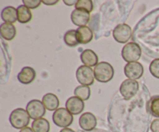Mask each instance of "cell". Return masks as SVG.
Returning <instances> with one entry per match:
<instances>
[{"instance_id": "obj_3", "label": "cell", "mask_w": 159, "mask_h": 132, "mask_svg": "<svg viewBox=\"0 0 159 132\" xmlns=\"http://www.w3.org/2000/svg\"><path fill=\"white\" fill-rule=\"evenodd\" d=\"M121 54L125 61L137 62L141 56V48L135 42H130L123 48Z\"/></svg>"}, {"instance_id": "obj_23", "label": "cell", "mask_w": 159, "mask_h": 132, "mask_svg": "<svg viewBox=\"0 0 159 132\" xmlns=\"http://www.w3.org/2000/svg\"><path fill=\"white\" fill-rule=\"evenodd\" d=\"M64 41L66 43L67 46L70 47V48H74L79 44L77 40V37H76V30H70L67 31L64 35Z\"/></svg>"}, {"instance_id": "obj_17", "label": "cell", "mask_w": 159, "mask_h": 132, "mask_svg": "<svg viewBox=\"0 0 159 132\" xmlns=\"http://www.w3.org/2000/svg\"><path fill=\"white\" fill-rule=\"evenodd\" d=\"M42 102H43L45 108L47 110H50V111L57 110L58 109L59 104H60L57 96L56 95L53 94V93H47V94H45L43 96Z\"/></svg>"}, {"instance_id": "obj_12", "label": "cell", "mask_w": 159, "mask_h": 132, "mask_svg": "<svg viewBox=\"0 0 159 132\" xmlns=\"http://www.w3.org/2000/svg\"><path fill=\"white\" fill-rule=\"evenodd\" d=\"M66 109L73 115H78L82 113L85 107L83 100L77 96H71L66 101Z\"/></svg>"}, {"instance_id": "obj_6", "label": "cell", "mask_w": 159, "mask_h": 132, "mask_svg": "<svg viewBox=\"0 0 159 132\" xmlns=\"http://www.w3.org/2000/svg\"><path fill=\"white\" fill-rule=\"evenodd\" d=\"M28 114L33 120H38L43 117L46 113V108L43 102L38 99H33L30 101L26 108Z\"/></svg>"}, {"instance_id": "obj_5", "label": "cell", "mask_w": 159, "mask_h": 132, "mask_svg": "<svg viewBox=\"0 0 159 132\" xmlns=\"http://www.w3.org/2000/svg\"><path fill=\"white\" fill-rule=\"evenodd\" d=\"M76 78L81 85L89 86L94 83V71L92 69L91 67L81 65L76 71Z\"/></svg>"}, {"instance_id": "obj_14", "label": "cell", "mask_w": 159, "mask_h": 132, "mask_svg": "<svg viewBox=\"0 0 159 132\" xmlns=\"http://www.w3.org/2000/svg\"><path fill=\"white\" fill-rule=\"evenodd\" d=\"M80 58L84 65L89 67H96L99 61V57H98L97 54L91 49H86L82 51Z\"/></svg>"}, {"instance_id": "obj_27", "label": "cell", "mask_w": 159, "mask_h": 132, "mask_svg": "<svg viewBox=\"0 0 159 132\" xmlns=\"http://www.w3.org/2000/svg\"><path fill=\"white\" fill-rule=\"evenodd\" d=\"M151 130L152 132H159V119H155L152 121Z\"/></svg>"}, {"instance_id": "obj_25", "label": "cell", "mask_w": 159, "mask_h": 132, "mask_svg": "<svg viewBox=\"0 0 159 132\" xmlns=\"http://www.w3.org/2000/svg\"><path fill=\"white\" fill-rule=\"evenodd\" d=\"M149 70L154 77L159 79V58L155 59L151 62Z\"/></svg>"}, {"instance_id": "obj_21", "label": "cell", "mask_w": 159, "mask_h": 132, "mask_svg": "<svg viewBox=\"0 0 159 132\" xmlns=\"http://www.w3.org/2000/svg\"><path fill=\"white\" fill-rule=\"evenodd\" d=\"M147 109L155 117H159V96H154L148 102Z\"/></svg>"}, {"instance_id": "obj_20", "label": "cell", "mask_w": 159, "mask_h": 132, "mask_svg": "<svg viewBox=\"0 0 159 132\" xmlns=\"http://www.w3.org/2000/svg\"><path fill=\"white\" fill-rule=\"evenodd\" d=\"M32 129L34 132H49L51 125L49 121L45 118L35 120L32 123Z\"/></svg>"}, {"instance_id": "obj_29", "label": "cell", "mask_w": 159, "mask_h": 132, "mask_svg": "<svg viewBox=\"0 0 159 132\" xmlns=\"http://www.w3.org/2000/svg\"><path fill=\"white\" fill-rule=\"evenodd\" d=\"M77 2L78 1H76V0H72V1H71V0H68V1H67V0H64V3H65V5H67V6H73V5H76Z\"/></svg>"}, {"instance_id": "obj_28", "label": "cell", "mask_w": 159, "mask_h": 132, "mask_svg": "<svg viewBox=\"0 0 159 132\" xmlns=\"http://www.w3.org/2000/svg\"><path fill=\"white\" fill-rule=\"evenodd\" d=\"M42 2H43V4L47 5V6H54V5H56L58 2V0H50V1L43 0V1H42Z\"/></svg>"}, {"instance_id": "obj_2", "label": "cell", "mask_w": 159, "mask_h": 132, "mask_svg": "<svg viewBox=\"0 0 159 132\" xmlns=\"http://www.w3.org/2000/svg\"><path fill=\"white\" fill-rule=\"evenodd\" d=\"M95 79L99 82H108L112 80L114 75L113 67L106 61L99 62L94 68Z\"/></svg>"}, {"instance_id": "obj_8", "label": "cell", "mask_w": 159, "mask_h": 132, "mask_svg": "<svg viewBox=\"0 0 159 132\" xmlns=\"http://www.w3.org/2000/svg\"><path fill=\"white\" fill-rule=\"evenodd\" d=\"M113 36L115 40L118 43H127L132 37L131 27L126 23L117 25L113 30Z\"/></svg>"}, {"instance_id": "obj_1", "label": "cell", "mask_w": 159, "mask_h": 132, "mask_svg": "<svg viewBox=\"0 0 159 132\" xmlns=\"http://www.w3.org/2000/svg\"><path fill=\"white\" fill-rule=\"evenodd\" d=\"M30 116L26 110L23 108H17L12 110L9 116V122L11 125L16 129H23L30 124Z\"/></svg>"}, {"instance_id": "obj_30", "label": "cell", "mask_w": 159, "mask_h": 132, "mask_svg": "<svg viewBox=\"0 0 159 132\" xmlns=\"http://www.w3.org/2000/svg\"><path fill=\"white\" fill-rule=\"evenodd\" d=\"M20 132H34V130H33L32 128H30V127H25V128L22 129V130H20Z\"/></svg>"}, {"instance_id": "obj_7", "label": "cell", "mask_w": 159, "mask_h": 132, "mask_svg": "<svg viewBox=\"0 0 159 132\" xmlns=\"http://www.w3.org/2000/svg\"><path fill=\"white\" fill-rule=\"evenodd\" d=\"M139 89V83L136 80L133 79H126L121 83L120 87V92L124 99L129 100L133 98Z\"/></svg>"}, {"instance_id": "obj_13", "label": "cell", "mask_w": 159, "mask_h": 132, "mask_svg": "<svg viewBox=\"0 0 159 132\" xmlns=\"http://www.w3.org/2000/svg\"><path fill=\"white\" fill-rule=\"evenodd\" d=\"M35 78V70L29 66L24 67V68H22L20 72H19L18 75H17V79H18L19 82H21L22 84H24V85L30 84L31 82H34Z\"/></svg>"}, {"instance_id": "obj_9", "label": "cell", "mask_w": 159, "mask_h": 132, "mask_svg": "<svg viewBox=\"0 0 159 132\" xmlns=\"http://www.w3.org/2000/svg\"><path fill=\"white\" fill-rule=\"evenodd\" d=\"M124 74L128 79L137 80L144 74V67L140 62H130L124 66Z\"/></svg>"}, {"instance_id": "obj_4", "label": "cell", "mask_w": 159, "mask_h": 132, "mask_svg": "<svg viewBox=\"0 0 159 132\" xmlns=\"http://www.w3.org/2000/svg\"><path fill=\"white\" fill-rule=\"evenodd\" d=\"M53 121L57 127H69L73 122L72 114L66 108H58L53 113Z\"/></svg>"}, {"instance_id": "obj_16", "label": "cell", "mask_w": 159, "mask_h": 132, "mask_svg": "<svg viewBox=\"0 0 159 132\" xmlns=\"http://www.w3.org/2000/svg\"><path fill=\"white\" fill-rule=\"evenodd\" d=\"M0 34L3 39L6 40H12L16 35V26L12 23H3L0 26Z\"/></svg>"}, {"instance_id": "obj_31", "label": "cell", "mask_w": 159, "mask_h": 132, "mask_svg": "<svg viewBox=\"0 0 159 132\" xmlns=\"http://www.w3.org/2000/svg\"><path fill=\"white\" fill-rule=\"evenodd\" d=\"M60 132H75V130H73L71 128H68V127H66V128H63L62 130H61Z\"/></svg>"}, {"instance_id": "obj_26", "label": "cell", "mask_w": 159, "mask_h": 132, "mask_svg": "<svg viewBox=\"0 0 159 132\" xmlns=\"http://www.w3.org/2000/svg\"><path fill=\"white\" fill-rule=\"evenodd\" d=\"M41 2L42 1H40V0H23V1L24 6L29 8L30 9H37L40 6Z\"/></svg>"}, {"instance_id": "obj_11", "label": "cell", "mask_w": 159, "mask_h": 132, "mask_svg": "<svg viewBox=\"0 0 159 132\" xmlns=\"http://www.w3.org/2000/svg\"><path fill=\"white\" fill-rule=\"evenodd\" d=\"M97 120L93 113L86 112L81 115L79 118V126L85 131H91L96 127Z\"/></svg>"}, {"instance_id": "obj_22", "label": "cell", "mask_w": 159, "mask_h": 132, "mask_svg": "<svg viewBox=\"0 0 159 132\" xmlns=\"http://www.w3.org/2000/svg\"><path fill=\"white\" fill-rule=\"evenodd\" d=\"M75 96L79 97L82 100H88L91 95V91H90L89 86L86 85H79L76 87L74 90Z\"/></svg>"}, {"instance_id": "obj_19", "label": "cell", "mask_w": 159, "mask_h": 132, "mask_svg": "<svg viewBox=\"0 0 159 132\" xmlns=\"http://www.w3.org/2000/svg\"><path fill=\"white\" fill-rule=\"evenodd\" d=\"M31 10L24 5L18 6L17 8V20L20 23H27L32 20Z\"/></svg>"}, {"instance_id": "obj_18", "label": "cell", "mask_w": 159, "mask_h": 132, "mask_svg": "<svg viewBox=\"0 0 159 132\" xmlns=\"http://www.w3.org/2000/svg\"><path fill=\"white\" fill-rule=\"evenodd\" d=\"M1 16L5 23L13 24L17 20V9L12 6H7L2 10Z\"/></svg>"}, {"instance_id": "obj_10", "label": "cell", "mask_w": 159, "mask_h": 132, "mask_svg": "<svg viewBox=\"0 0 159 132\" xmlns=\"http://www.w3.org/2000/svg\"><path fill=\"white\" fill-rule=\"evenodd\" d=\"M71 20L75 25L79 27L85 26V25L89 22L90 14L89 12L83 9H75L71 12Z\"/></svg>"}, {"instance_id": "obj_15", "label": "cell", "mask_w": 159, "mask_h": 132, "mask_svg": "<svg viewBox=\"0 0 159 132\" xmlns=\"http://www.w3.org/2000/svg\"><path fill=\"white\" fill-rule=\"evenodd\" d=\"M76 37L79 43L85 44L89 43L93 39V32L88 26L79 27L76 30Z\"/></svg>"}, {"instance_id": "obj_24", "label": "cell", "mask_w": 159, "mask_h": 132, "mask_svg": "<svg viewBox=\"0 0 159 132\" xmlns=\"http://www.w3.org/2000/svg\"><path fill=\"white\" fill-rule=\"evenodd\" d=\"M75 9H83L90 12L93 10V2L92 0H79L75 5Z\"/></svg>"}]
</instances>
